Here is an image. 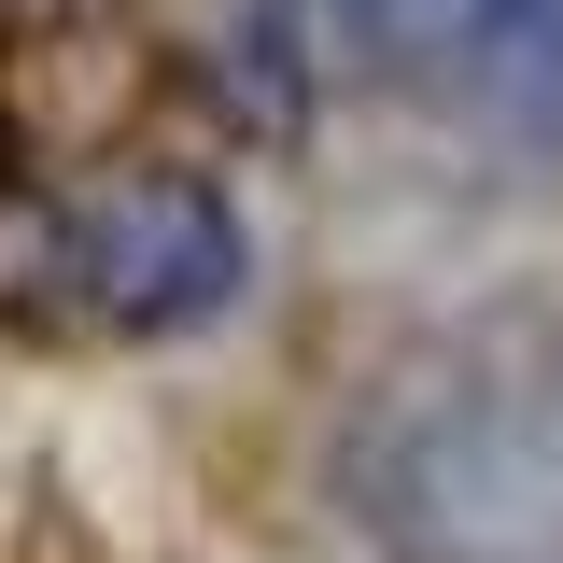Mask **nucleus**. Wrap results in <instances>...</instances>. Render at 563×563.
I'll return each mask as SVG.
<instances>
[{"label": "nucleus", "mask_w": 563, "mask_h": 563, "mask_svg": "<svg viewBox=\"0 0 563 563\" xmlns=\"http://www.w3.org/2000/svg\"><path fill=\"white\" fill-rule=\"evenodd\" d=\"M366 521L395 563H563V395L550 366H437L380 395Z\"/></svg>", "instance_id": "nucleus-1"}, {"label": "nucleus", "mask_w": 563, "mask_h": 563, "mask_svg": "<svg viewBox=\"0 0 563 563\" xmlns=\"http://www.w3.org/2000/svg\"><path fill=\"white\" fill-rule=\"evenodd\" d=\"M70 282H85V310L128 324V339H198V324L240 310L254 240H240L225 184H198V169H128L113 198L70 211Z\"/></svg>", "instance_id": "nucleus-2"}, {"label": "nucleus", "mask_w": 563, "mask_h": 563, "mask_svg": "<svg viewBox=\"0 0 563 563\" xmlns=\"http://www.w3.org/2000/svg\"><path fill=\"white\" fill-rule=\"evenodd\" d=\"M211 43H225V99L268 141L310 128V70H296V0H211Z\"/></svg>", "instance_id": "nucleus-3"}, {"label": "nucleus", "mask_w": 563, "mask_h": 563, "mask_svg": "<svg viewBox=\"0 0 563 563\" xmlns=\"http://www.w3.org/2000/svg\"><path fill=\"white\" fill-rule=\"evenodd\" d=\"M380 43H409V57H437V70H479L493 57V29L521 14V0H352Z\"/></svg>", "instance_id": "nucleus-4"}, {"label": "nucleus", "mask_w": 563, "mask_h": 563, "mask_svg": "<svg viewBox=\"0 0 563 563\" xmlns=\"http://www.w3.org/2000/svg\"><path fill=\"white\" fill-rule=\"evenodd\" d=\"M550 395H563V352H550Z\"/></svg>", "instance_id": "nucleus-5"}]
</instances>
